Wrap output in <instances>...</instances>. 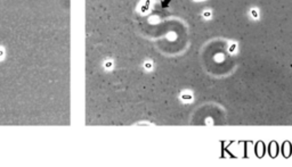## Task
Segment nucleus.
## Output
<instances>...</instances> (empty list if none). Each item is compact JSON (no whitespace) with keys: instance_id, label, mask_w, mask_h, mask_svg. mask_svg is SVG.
I'll use <instances>...</instances> for the list:
<instances>
[{"instance_id":"nucleus-2","label":"nucleus","mask_w":292,"mask_h":167,"mask_svg":"<svg viewBox=\"0 0 292 167\" xmlns=\"http://www.w3.org/2000/svg\"><path fill=\"white\" fill-rule=\"evenodd\" d=\"M252 15H253L254 17H257V16H258V14H257V12H254V10H252Z\"/></svg>"},{"instance_id":"nucleus-1","label":"nucleus","mask_w":292,"mask_h":167,"mask_svg":"<svg viewBox=\"0 0 292 167\" xmlns=\"http://www.w3.org/2000/svg\"><path fill=\"white\" fill-rule=\"evenodd\" d=\"M235 47H236L235 45H232V46H230V48H229V50H230V51H233V50L235 49Z\"/></svg>"}]
</instances>
